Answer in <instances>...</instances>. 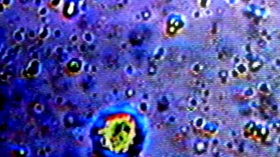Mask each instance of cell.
I'll return each mask as SVG.
<instances>
[{
	"mask_svg": "<svg viewBox=\"0 0 280 157\" xmlns=\"http://www.w3.org/2000/svg\"><path fill=\"white\" fill-rule=\"evenodd\" d=\"M239 0H229V2L231 5H235L239 3Z\"/></svg>",
	"mask_w": 280,
	"mask_h": 157,
	"instance_id": "6da1fadb",
	"label": "cell"
}]
</instances>
